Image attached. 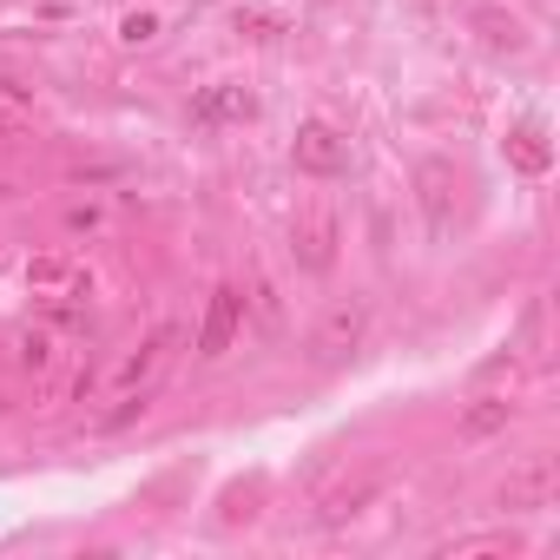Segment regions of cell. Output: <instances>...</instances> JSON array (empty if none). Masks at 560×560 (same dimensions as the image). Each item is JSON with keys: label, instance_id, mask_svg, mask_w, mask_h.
Segmentation results:
<instances>
[{"label": "cell", "instance_id": "obj_11", "mask_svg": "<svg viewBox=\"0 0 560 560\" xmlns=\"http://www.w3.org/2000/svg\"><path fill=\"white\" fill-rule=\"evenodd\" d=\"M383 488V475H357V481H343L337 494H324V527H337V521H350V514H363V501Z\"/></svg>", "mask_w": 560, "mask_h": 560}, {"label": "cell", "instance_id": "obj_1", "mask_svg": "<svg viewBox=\"0 0 560 560\" xmlns=\"http://www.w3.org/2000/svg\"><path fill=\"white\" fill-rule=\"evenodd\" d=\"M291 159H298V172H311V178H337V172H350V139H343L337 126L311 119V126H298Z\"/></svg>", "mask_w": 560, "mask_h": 560}, {"label": "cell", "instance_id": "obj_9", "mask_svg": "<svg viewBox=\"0 0 560 560\" xmlns=\"http://www.w3.org/2000/svg\"><path fill=\"white\" fill-rule=\"evenodd\" d=\"M508 422H514V402H508V396H475V402L462 409V435H468V442H488V435H501Z\"/></svg>", "mask_w": 560, "mask_h": 560}, {"label": "cell", "instance_id": "obj_12", "mask_svg": "<svg viewBox=\"0 0 560 560\" xmlns=\"http://www.w3.org/2000/svg\"><path fill=\"white\" fill-rule=\"evenodd\" d=\"M448 560H468V553H514V534H481V540H455V547H442Z\"/></svg>", "mask_w": 560, "mask_h": 560}, {"label": "cell", "instance_id": "obj_5", "mask_svg": "<svg viewBox=\"0 0 560 560\" xmlns=\"http://www.w3.org/2000/svg\"><path fill=\"white\" fill-rule=\"evenodd\" d=\"M237 324H244V291H231V284L211 291V311H205V330H198V357H224Z\"/></svg>", "mask_w": 560, "mask_h": 560}, {"label": "cell", "instance_id": "obj_2", "mask_svg": "<svg viewBox=\"0 0 560 560\" xmlns=\"http://www.w3.org/2000/svg\"><path fill=\"white\" fill-rule=\"evenodd\" d=\"M357 343H363V304H343V311H330L324 330L311 337V363H317V370H337V363H350Z\"/></svg>", "mask_w": 560, "mask_h": 560}, {"label": "cell", "instance_id": "obj_3", "mask_svg": "<svg viewBox=\"0 0 560 560\" xmlns=\"http://www.w3.org/2000/svg\"><path fill=\"white\" fill-rule=\"evenodd\" d=\"M416 198H422L429 231H448V218H455V165L448 159H422L416 165Z\"/></svg>", "mask_w": 560, "mask_h": 560}, {"label": "cell", "instance_id": "obj_13", "mask_svg": "<svg viewBox=\"0 0 560 560\" xmlns=\"http://www.w3.org/2000/svg\"><path fill=\"white\" fill-rule=\"evenodd\" d=\"M21 370H54V337H21Z\"/></svg>", "mask_w": 560, "mask_h": 560}, {"label": "cell", "instance_id": "obj_14", "mask_svg": "<svg viewBox=\"0 0 560 560\" xmlns=\"http://www.w3.org/2000/svg\"><path fill=\"white\" fill-rule=\"evenodd\" d=\"M514 159H521L527 172H540V165H547V145H540V132H521V139H514Z\"/></svg>", "mask_w": 560, "mask_h": 560}, {"label": "cell", "instance_id": "obj_7", "mask_svg": "<svg viewBox=\"0 0 560 560\" xmlns=\"http://www.w3.org/2000/svg\"><path fill=\"white\" fill-rule=\"evenodd\" d=\"M298 257H304L311 270H330V264H337V218H330V211H317V218L298 224Z\"/></svg>", "mask_w": 560, "mask_h": 560}, {"label": "cell", "instance_id": "obj_15", "mask_svg": "<svg viewBox=\"0 0 560 560\" xmlns=\"http://www.w3.org/2000/svg\"><path fill=\"white\" fill-rule=\"evenodd\" d=\"M119 34H126V40H132V47H139V40H152V34H159V21H152V14H132V21H126V27H119Z\"/></svg>", "mask_w": 560, "mask_h": 560}, {"label": "cell", "instance_id": "obj_4", "mask_svg": "<svg viewBox=\"0 0 560 560\" xmlns=\"http://www.w3.org/2000/svg\"><path fill=\"white\" fill-rule=\"evenodd\" d=\"M553 481H560V468H553V455H527L514 475H508V488H501V508H547L553 501Z\"/></svg>", "mask_w": 560, "mask_h": 560}, {"label": "cell", "instance_id": "obj_6", "mask_svg": "<svg viewBox=\"0 0 560 560\" xmlns=\"http://www.w3.org/2000/svg\"><path fill=\"white\" fill-rule=\"evenodd\" d=\"M250 113H257V100H250V86H237V80L205 86V93H198V106H191V119H198V126H231V119H250Z\"/></svg>", "mask_w": 560, "mask_h": 560}, {"label": "cell", "instance_id": "obj_10", "mask_svg": "<svg viewBox=\"0 0 560 560\" xmlns=\"http://www.w3.org/2000/svg\"><path fill=\"white\" fill-rule=\"evenodd\" d=\"M165 357H172V330H159V337H152V343H145V350L119 370V396H139V389L159 376V363H165Z\"/></svg>", "mask_w": 560, "mask_h": 560}, {"label": "cell", "instance_id": "obj_8", "mask_svg": "<svg viewBox=\"0 0 560 560\" xmlns=\"http://www.w3.org/2000/svg\"><path fill=\"white\" fill-rule=\"evenodd\" d=\"M475 34H481L488 54H521L527 47V27L514 14H501V8H475Z\"/></svg>", "mask_w": 560, "mask_h": 560}]
</instances>
